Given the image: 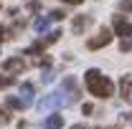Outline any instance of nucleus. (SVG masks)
I'll return each mask as SVG.
<instances>
[{
    "mask_svg": "<svg viewBox=\"0 0 132 129\" xmlns=\"http://www.w3.org/2000/svg\"><path fill=\"white\" fill-rule=\"evenodd\" d=\"M15 84V76H10V73H3L0 76V89H8V86H13Z\"/></svg>",
    "mask_w": 132,
    "mask_h": 129,
    "instance_id": "nucleus-13",
    "label": "nucleus"
},
{
    "mask_svg": "<svg viewBox=\"0 0 132 129\" xmlns=\"http://www.w3.org/2000/svg\"><path fill=\"white\" fill-rule=\"evenodd\" d=\"M109 43H112V31L102 28V31H99V35H94V38H89V41H86V48H89V51H97V48L109 46Z\"/></svg>",
    "mask_w": 132,
    "mask_h": 129,
    "instance_id": "nucleus-3",
    "label": "nucleus"
},
{
    "mask_svg": "<svg viewBox=\"0 0 132 129\" xmlns=\"http://www.w3.org/2000/svg\"><path fill=\"white\" fill-rule=\"evenodd\" d=\"M5 104H8L10 109H26L23 99H18V96H8V99H5Z\"/></svg>",
    "mask_w": 132,
    "mask_h": 129,
    "instance_id": "nucleus-11",
    "label": "nucleus"
},
{
    "mask_svg": "<svg viewBox=\"0 0 132 129\" xmlns=\"http://www.w3.org/2000/svg\"><path fill=\"white\" fill-rule=\"evenodd\" d=\"M119 91H122V96H125V99H130V94H132V81H130V76H122V81H119Z\"/></svg>",
    "mask_w": 132,
    "mask_h": 129,
    "instance_id": "nucleus-10",
    "label": "nucleus"
},
{
    "mask_svg": "<svg viewBox=\"0 0 132 129\" xmlns=\"http://www.w3.org/2000/svg\"><path fill=\"white\" fill-rule=\"evenodd\" d=\"M46 18H48V20H64V18H66V10H51Z\"/></svg>",
    "mask_w": 132,
    "mask_h": 129,
    "instance_id": "nucleus-15",
    "label": "nucleus"
},
{
    "mask_svg": "<svg viewBox=\"0 0 132 129\" xmlns=\"http://www.w3.org/2000/svg\"><path fill=\"white\" fill-rule=\"evenodd\" d=\"M3 68H5L8 73H13V76H15V73H23V71H26V61H23V58H18V56H13V58H8V61L3 63Z\"/></svg>",
    "mask_w": 132,
    "mask_h": 129,
    "instance_id": "nucleus-5",
    "label": "nucleus"
},
{
    "mask_svg": "<svg viewBox=\"0 0 132 129\" xmlns=\"http://www.w3.org/2000/svg\"><path fill=\"white\" fill-rule=\"evenodd\" d=\"M33 28H36V31H38V33H43V31H46V28H48V18H38V20L33 23Z\"/></svg>",
    "mask_w": 132,
    "mask_h": 129,
    "instance_id": "nucleus-14",
    "label": "nucleus"
},
{
    "mask_svg": "<svg viewBox=\"0 0 132 129\" xmlns=\"http://www.w3.org/2000/svg\"><path fill=\"white\" fill-rule=\"evenodd\" d=\"M43 48H46V43H43V38H41V41H36V43H33V46L26 51V53H28V56H36V53H41Z\"/></svg>",
    "mask_w": 132,
    "mask_h": 129,
    "instance_id": "nucleus-12",
    "label": "nucleus"
},
{
    "mask_svg": "<svg viewBox=\"0 0 132 129\" xmlns=\"http://www.w3.org/2000/svg\"><path fill=\"white\" fill-rule=\"evenodd\" d=\"M5 122H10V114L5 112V109H0V124H5Z\"/></svg>",
    "mask_w": 132,
    "mask_h": 129,
    "instance_id": "nucleus-19",
    "label": "nucleus"
},
{
    "mask_svg": "<svg viewBox=\"0 0 132 129\" xmlns=\"http://www.w3.org/2000/svg\"><path fill=\"white\" fill-rule=\"evenodd\" d=\"M64 3H69V5H81L84 0H64Z\"/></svg>",
    "mask_w": 132,
    "mask_h": 129,
    "instance_id": "nucleus-23",
    "label": "nucleus"
},
{
    "mask_svg": "<svg viewBox=\"0 0 132 129\" xmlns=\"http://www.w3.org/2000/svg\"><path fill=\"white\" fill-rule=\"evenodd\" d=\"M84 84H86V89H89L94 96H99V99H109L114 94V84L107 79L102 71H97V68H89V71H86Z\"/></svg>",
    "mask_w": 132,
    "mask_h": 129,
    "instance_id": "nucleus-1",
    "label": "nucleus"
},
{
    "mask_svg": "<svg viewBox=\"0 0 132 129\" xmlns=\"http://www.w3.org/2000/svg\"><path fill=\"white\" fill-rule=\"evenodd\" d=\"M71 129H86V127H84V124H76V127H71Z\"/></svg>",
    "mask_w": 132,
    "mask_h": 129,
    "instance_id": "nucleus-24",
    "label": "nucleus"
},
{
    "mask_svg": "<svg viewBox=\"0 0 132 129\" xmlns=\"http://www.w3.org/2000/svg\"><path fill=\"white\" fill-rule=\"evenodd\" d=\"M59 38H61V31H53V33H48V35H46V38H43V43H46V46H48V43H56V41H59Z\"/></svg>",
    "mask_w": 132,
    "mask_h": 129,
    "instance_id": "nucleus-16",
    "label": "nucleus"
},
{
    "mask_svg": "<svg viewBox=\"0 0 132 129\" xmlns=\"http://www.w3.org/2000/svg\"><path fill=\"white\" fill-rule=\"evenodd\" d=\"M130 99H132V94H130Z\"/></svg>",
    "mask_w": 132,
    "mask_h": 129,
    "instance_id": "nucleus-26",
    "label": "nucleus"
},
{
    "mask_svg": "<svg viewBox=\"0 0 132 129\" xmlns=\"http://www.w3.org/2000/svg\"><path fill=\"white\" fill-rule=\"evenodd\" d=\"M89 23H92V15H76L74 23H71V28H74V33L79 35V33H84L86 28H89Z\"/></svg>",
    "mask_w": 132,
    "mask_h": 129,
    "instance_id": "nucleus-7",
    "label": "nucleus"
},
{
    "mask_svg": "<svg viewBox=\"0 0 132 129\" xmlns=\"http://www.w3.org/2000/svg\"><path fill=\"white\" fill-rule=\"evenodd\" d=\"M20 96H23V104H26V106H31V104H33V96H36V86H33L31 81L20 84Z\"/></svg>",
    "mask_w": 132,
    "mask_h": 129,
    "instance_id": "nucleus-6",
    "label": "nucleus"
},
{
    "mask_svg": "<svg viewBox=\"0 0 132 129\" xmlns=\"http://www.w3.org/2000/svg\"><path fill=\"white\" fill-rule=\"evenodd\" d=\"M94 112V106H92V104H84V114H86V116H89V114Z\"/></svg>",
    "mask_w": 132,
    "mask_h": 129,
    "instance_id": "nucleus-22",
    "label": "nucleus"
},
{
    "mask_svg": "<svg viewBox=\"0 0 132 129\" xmlns=\"http://www.w3.org/2000/svg\"><path fill=\"white\" fill-rule=\"evenodd\" d=\"M51 81H53V73L46 71V73H43V84H51Z\"/></svg>",
    "mask_w": 132,
    "mask_h": 129,
    "instance_id": "nucleus-21",
    "label": "nucleus"
},
{
    "mask_svg": "<svg viewBox=\"0 0 132 129\" xmlns=\"http://www.w3.org/2000/svg\"><path fill=\"white\" fill-rule=\"evenodd\" d=\"M119 10H127V13H132V0H119Z\"/></svg>",
    "mask_w": 132,
    "mask_h": 129,
    "instance_id": "nucleus-18",
    "label": "nucleus"
},
{
    "mask_svg": "<svg viewBox=\"0 0 132 129\" xmlns=\"http://www.w3.org/2000/svg\"><path fill=\"white\" fill-rule=\"evenodd\" d=\"M114 35L130 38V35H132V23H130V20H125L122 15H114Z\"/></svg>",
    "mask_w": 132,
    "mask_h": 129,
    "instance_id": "nucleus-4",
    "label": "nucleus"
},
{
    "mask_svg": "<svg viewBox=\"0 0 132 129\" xmlns=\"http://www.w3.org/2000/svg\"><path fill=\"white\" fill-rule=\"evenodd\" d=\"M64 89H66V91H71V101L79 99V84H76L74 76H66V79H64Z\"/></svg>",
    "mask_w": 132,
    "mask_h": 129,
    "instance_id": "nucleus-9",
    "label": "nucleus"
},
{
    "mask_svg": "<svg viewBox=\"0 0 132 129\" xmlns=\"http://www.w3.org/2000/svg\"><path fill=\"white\" fill-rule=\"evenodd\" d=\"M69 104H74V101H71V96L66 91H51V94H46L38 101V109L48 112V109H61V106H69Z\"/></svg>",
    "mask_w": 132,
    "mask_h": 129,
    "instance_id": "nucleus-2",
    "label": "nucleus"
},
{
    "mask_svg": "<svg viewBox=\"0 0 132 129\" xmlns=\"http://www.w3.org/2000/svg\"><path fill=\"white\" fill-rule=\"evenodd\" d=\"M102 129H122V127H102Z\"/></svg>",
    "mask_w": 132,
    "mask_h": 129,
    "instance_id": "nucleus-25",
    "label": "nucleus"
},
{
    "mask_svg": "<svg viewBox=\"0 0 132 129\" xmlns=\"http://www.w3.org/2000/svg\"><path fill=\"white\" fill-rule=\"evenodd\" d=\"M5 38H10V35H8V28H3V25H0V43H3Z\"/></svg>",
    "mask_w": 132,
    "mask_h": 129,
    "instance_id": "nucleus-20",
    "label": "nucleus"
},
{
    "mask_svg": "<svg viewBox=\"0 0 132 129\" xmlns=\"http://www.w3.org/2000/svg\"><path fill=\"white\" fill-rule=\"evenodd\" d=\"M119 51H132V38H122V43H119Z\"/></svg>",
    "mask_w": 132,
    "mask_h": 129,
    "instance_id": "nucleus-17",
    "label": "nucleus"
},
{
    "mask_svg": "<svg viewBox=\"0 0 132 129\" xmlns=\"http://www.w3.org/2000/svg\"><path fill=\"white\" fill-rule=\"evenodd\" d=\"M43 127L46 129H61L64 127V116H61V114H51V116L43 119Z\"/></svg>",
    "mask_w": 132,
    "mask_h": 129,
    "instance_id": "nucleus-8",
    "label": "nucleus"
}]
</instances>
